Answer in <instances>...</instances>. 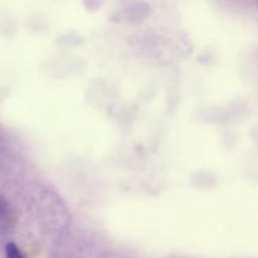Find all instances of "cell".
Returning <instances> with one entry per match:
<instances>
[{"label": "cell", "instance_id": "cell-1", "mask_svg": "<svg viewBox=\"0 0 258 258\" xmlns=\"http://www.w3.org/2000/svg\"><path fill=\"white\" fill-rule=\"evenodd\" d=\"M5 254H7V258H25L15 243H8L5 246Z\"/></svg>", "mask_w": 258, "mask_h": 258}]
</instances>
